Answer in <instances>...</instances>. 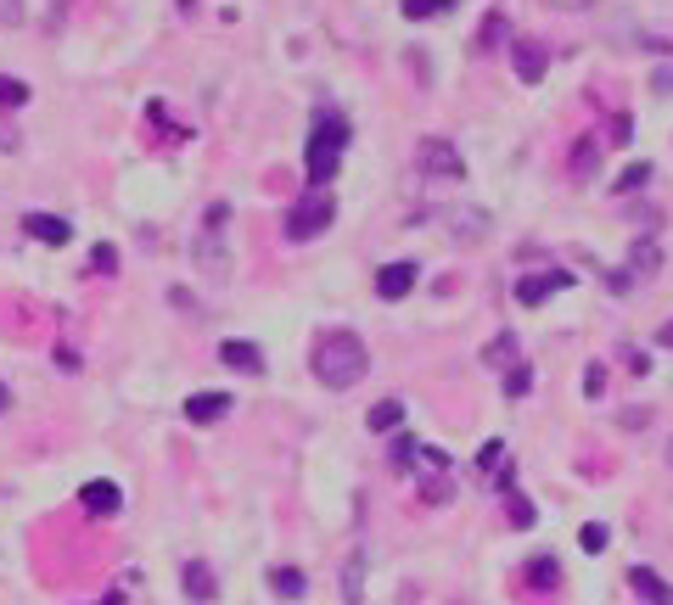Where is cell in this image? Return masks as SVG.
I'll return each mask as SVG.
<instances>
[{
	"label": "cell",
	"mask_w": 673,
	"mask_h": 605,
	"mask_svg": "<svg viewBox=\"0 0 673 605\" xmlns=\"http://www.w3.org/2000/svg\"><path fill=\"white\" fill-rule=\"evenodd\" d=\"M365 370H371V353H365V342H359L354 331H326V337L315 342V376H320V387L348 393V387H359V381H365Z\"/></svg>",
	"instance_id": "obj_1"
},
{
	"label": "cell",
	"mask_w": 673,
	"mask_h": 605,
	"mask_svg": "<svg viewBox=\"0 0 673 605\" xmlns=\"http://www.w3.org/2000/svg\"><path fill=\"white\" fill-rule=\"evenodd\" d=\"M343 152H348V118L315 113V129H309V141H303V174H309L315 191H326L331 174L343 169Z\"/></svg>",
	"instance_id": "obj_2"
},
{
	"label": "cell",
	"mask_w": 673,
	"mask_h": 605,
	"mask_svg": "<svg viewBox=\"0 0 673 605\" xmlns=\"http://www.w3.org/2000/svg\"><path fill=\"white\" fill-rule=\"evenodd\" d=\"M225 219H230V208H225V202H214V208H208V219H202V236H197V269L208 275V281H230Z\"/></svg>",
	"instance_id": "obj_3"
},
{
	"label": "cell",
	"mask_w": 673,
	"mask_h": 605,
	"mask_svg": "<svg viewBox=\"0 0 673 605\" xmlns=\"http://www.w3.org/2000/svg\"><path fill=\"white\" fill-rule=\"evenodd\" d=\"M337 219V202H331V191H303L298 202L287 208V236L292 241H315L320 230Z\"/></svg>",
	"instance_id": "obj_4"
},
{
	"label": "cell",
	"mask_w": 673,
	"mask_h": 605,
	"mask_svg": "<svg viewBox=\"0 0 673 605\" xmlns=\"http://www.w3.org/2000/svg\"><path fill=\"white\" fill-rule=\"evenodd\" d=\"M567 286H573V269H550V275H528V281H516V303H522V309H539L545 297L567 292Z\"/></svg>",
	"instance_id": "obj_5"
},
{
	"label": "cell",
	"mask_w": 673,
	"mask_h": 605,
	"mask_svg": "<svg viewBox=\"0 0 673 605\" xmlns=\"http://www.w3.org/2000/svg\"><path fill=\"white\" fill-rule=\"evenodd\" d=\"M416 163H421V174H438V180H460L466 174V163H460V152L449 141H421Z\"/></svg>",
	"instance_id": "obj_6"
},
{
	"label": "cell",
	"mask_w": 673,
	"mask_h": 605,
	"mask_svg": "<svg viewBox=\"0 0 673 605\" xmlns=\"http://www.w3.org/2000/svg\"><path fill=\"white\" fill-rule=\"evenodd\" d=\"M545 68H550V57H545V45L539 40H511V73L522 79V85H539Z\"/></svg>",
	"instance_id": "obj_7"
},
{
	"label": "cell",
	"mask_w": 673,
	"mask_h": 605,
	"mask_svg": "<svg viewBox=\"0 0 673 605\" xmlns=\"http://www.w3.org/2000/svg\"><path fill=\"white\" fill-rule=\"evenodd\" d=\"M79 505H85L90 516H118V505H124V493H118V482L96 477V482H85V488H79Z\"/></svg>",
	"instance_id": "obj_8"
},
{
	"label": "cell",
	"mask_w": 673,
	"mask_h": 605,
	"mask_svg": "<svg viewBox=\"0 0 673 605\" xmlns=\"http://www.w3.org/2000/svg\"><path fill=\"white\" fill-rule=\"evenodd\" d=\"M410 286H416V264H387V269H376V297H387V303L410 297Z\"/></svg>",
	"instance_id": "obj_9"
},
{
	"label": "cell",
	"mask_w": 673,
	"mask_h": 605,
	"mask_svg": "<svg viewBox=\"0 0 673 605\" xmlns=\"http://www.w3.org/2000/svg\"><path fill=\"white\" fill-rule=\"evenodd\" d=\"M629 583H634V594H640L645 605H673V589H668V577H657L651 566H634L629 572Z\"/></svg>",
	"instance_id": "obj_10"
},
{
	"label": "cell",
	"mask_w": 673,
	"mask_h": 605,
	"mask_svg": "<svg viewBox=\"0 0 673 605\" xmlns=\"http://www.w3.org/2000/svg\"><path fill=\"white\" fill-rule=\"evenodd\" d=\"M23 230H29L34 241H45V247H62V241L73 236L68 219H57V213H29V219H23Z\"/></svg>",
	"instance_id": "obj_11"
},
{
	"label": "cell",
	"mask_w": 673,
	"mask_h": 605,
	"mask_svg": "<svg viewBox=\"0 0 673 605\" xmlns=\"http://www.w3.org/2000/svg\"><path fill=\"white\" fill-rule=\"evenodd\" d=\"M219 359H225L230 370H247V376H258L264 370V353H258V342H219Z\"/></svg>",
	"instance_id": "obj_12"
},
{
	"label": "cell",
	"mask_w": 673,
	"mask_h": 605,
	"mask_svg": "<svg viewBox=\"0 0 673 605\" xmlns=\"http://www.w3.org/2000/svg\"><path fill=\"white\" fill-rule=\"evenodd\" d=\"M225 409H230V393H197V398H186V421L208 426V421H219Z\"/></svg>",
	"instance_id": "obj_13"
},
{
	"label": "cell",
	"mask_w": 673,
	"mask_h": 605,
	"mask_svg": "<svg viewBox=\"0 0 673 605\" xmlns=\"http://www.w3.org/2000/svg\"><path fill=\"white\" fill-rule=\"evenodd\" d=\"M219 594V583H214V572L202 561H186V600H197V605H208Z\"/></svg>",
	"instance_id": "obj_14"
},
{
	"label": "cell",
	"mask_w": 673,
	"mask_h": 605,
	"mask_svg": "<svg viewBox=\"0 0 673 605\" xmlns=\"http://www.w3.org/2000/svg\"><path fill=\"white\" fill-rule=\"evenodd\" d=\"M270 589L281 594V600H303V594H309V577H303L298 566H275V572H270Z\"/></svg>",
	"instance_id": "obj_15"
},
{
	"label": "cell",
	"mask_w": 673,
	"mask_h": 605,
	"mask_svg": "<svg viewBox=\"0 0 673 605\" xmlns=\"http://www.w3.org/2000/svg\"><path fill=\"white\" fill-rule=\"evenodd\" d=\"M629 269L634 275H651V269H662V247H657V236H640L629 247Z\"/></svg>",
	"instance_id": "obj_16"
},
{
	"label": "cell",
	"mask_w": 673,
	"mask_h": 605,
	"mask_svg": "<svg viewBox=\"0 0 673 605\" xmlns=\"http://www.w3.org/2000/svg\"><path fill=\"white\" fill-rule=\"evenodd\" d=\"M365 426H371V432H399V426H404V404H399V398H382V404L365 415Z\"/></svg>",
	"instance_id": "obj_17"
},
{
	"label": "cell",
	"mask_w": 673,
	"mask_h": 605,
	"mask_svg": "<svg viewBox=\"0 0 673 605\" xmlns=\"http://www.w3.org/2000/svg\"><path fill=\"white\" fill-rule=\"evenodd\" d=\"M343 600H365V549H354L348 555V566H343Z\"/></svg>",
	"instance_id": "obj_18"
},
{
	"label": "cell",
	"mask_w": 673,
	"mask_h": 605,
	"mask_svg": "<svg viewBox=\"0 0 673 605\" xmlns=\"http://www.w3.org/2000/svg\"><path fill=\"white\" fill-rule=\"evenodd\" d=\"M416 437H393V454H387V465H393V471H410V465H416Z\"/></svg>",
	"instance_id": "obj_19"
},
{
	"label": "cell",
	"mask_w": 673,
	"mask_h": 605,
	"mask_svg": "<svg viewBox=\"0 0 673 605\" xmlns=\"http://www.w3.org/2000/svg\"><path fill=\"white\" fill-rule=\"evenodd\" d=\"M511 353H516V337H511V331H505V337H494V342H488L483 365H494V370H500V365H511Z\"/></svg>",
	"instance_id": "obj_20"
},
{
	"label": "cell",
	"mask_w": 673,
	"mask_h": 605,
	"mask_svg": "<svg viewBox=\"0 0 673 605\" xmlns=\"http://www.w3.org/2000/svg\"><path fill=\"white\" fill-rule=\"evenodd\" d=\"M645 180H651V163H629V169L617 174V191H640Z\"/></svg>",
	"instance_id": "obj_21"
},
{
	"label": "cell",
	"mask_w": 673,
	"mask_h": 605,
	"mask_svg": "<svg viewBox=\"0 0 673 605\" xmlns=\"http://www.w3.org/2000/svg\"><path fill=\"white\" fill-rule=\"evenodd\" d=\"M533 387V370L528 365H511V376H505V398H522Z\"/></svg>",
	"instance_id": "obj_22"
},
{
	"label": "cell",
	"mask_w": 673,
	"mask_h": 605,
	"mask_svg": "<svg viewBox=\"0 0 673 605\" xmlns=\"http://www.w3.org/2000/svg\"><path fill=\"white\" fill-rule=\"evenodd\" d=\"M29 101V85L23 79H0V107H23Z\"/></svg>",
	"instance_id": "obj_23"
},
{
	"label": "cell",
	"mask_w": 673,
	"mask_h": 605,
	"mask_svg": "<svg viewBox=\"0 0 673 605\" xmlns=\"http://www.w3.org/2000/svg\"><path fill=\"white\" fill-rule=\"evenodd\" d=\"M528 583H533V589H556V561H533Z\"/></svg>",
	"instance_id": "obj_24"
},
{
	"label": "cell",
	"mask_w": 673,
	"mask_h": 605,
	"mask_svg": "<svg viewBox=\"0 0 673 605\" xmlns=\"http://www.w3.org/2000/svg\"><path fill=\"white\" fill-rule=\"evenodd\" d=\"M578 544H584L589 555H601V549H606V527H601V521H589L584 533H578Z\"/></svg>",
	"instance_id": "obj_25"
},
{
	"label": "cell",
	"mask_w": 673,
	"mask_h": 605,
	"mask_svg": "<svg viewBox=\"0 0 673 605\" xmlns=\"http://www.w3.org/2000/svg\"><path fill=\"white\" fill-rule=\"evenodd\" d=\"M573 174H595V141H578V152H573Z\"/></svg>",
	"instance_id": "obj_26"
},
{
	"label": "cell",
	"mask_w": 673,
	"mask_h": 605,
	"mask_svg": "<svg viewBox=\"0 0 673 605\" xmlns=\"http://www.w3.org/2000/svg\"><path fill=\"white\" fill-rule=\"evenodd\" d=\"M500 34H505V17L494 12V17L483 23V40H477V51H494V40H500Z\"/></svg>",
	"instance_id": "obj_27"
},
{
	"label": "cell",
	"mask_w": 673,
	"mask_h": 605,
	"mask_svg": "<svg viewBox=\"0 0 673 605\" xmlns=\"http://www.w3.org/2000/svg\"><path fill=\"white\" fill-rule=\"evenodd\" d=\"M449 0H404V17H432V12H444Z\"/></svg>",
	"instance_id": "obj_28"
},
{
	"label": "cell",
	"mask_w": 673,
	"mask_h": 605,
	"mask_svg": "<svg viewBox=\"0 0 673 605\" xmlns=\"http://www.w3.org/2000/svg\"><path fill=\"white\" fill-rule=\"evenodd\" d=\"M584 393H589V398H601V393H606V365H589V376H584Z\"/></svg>",
	"instance_id": "obj_29"
},
{
	"label": "cell",
	"mask_w": 673,
	"mask_h": 605,
	"mask_svg": "<svg viewBox=\"0 0 673 605\" xmlns=\"http://www.w3.org/2000/svg\"><path fill=\"white\" fill-rule=\"evenodd\" d=\"M0 23L17 29V23H23V0H0Z\"/></svg>",
	"instance_id": "obj_30"
},
{
	"label": "cell",
	"mask_w": 673,
	"mask_h": 605,
	"mask_svg": "<svg viewBox=\"0 0 673 605\" xmlns=\"http://www.w3.org/2000/svg\"><path fill=\"white\" fill-rule=\"evenodd\" d=\"M511 521H516V527H533V505L522 499V493L511 499Z\"/></svg>",
	"instance_id": "obj_31"
},
{
	"label": "cell",
	"mask_w": 673,
	"mask_h": 605,
	"mask_svg": "<svg viewBox=\"0 0 673 605\" xmlns=\"http://www.w3.org/2000/svg\"><path fill=\"white\" fill-rule=\"evenodd\" d=\"M629 118H612V135H606V141H612V146H629Z\"/></svg>",
	"instance_id": "obj_32"
},
{
	"label": "cell",
	"mask_w": 673,
	"mask_h": 605,
	"mask_svg": "<svg viewBox=\"0 0 673 605\" xmlns=\"http://www.w3.org/2000/svg\"><path fill=\"white\" fill-rule=\"evenodd\" d=\"M545 6H556V12H584V6H595V0H545Z\"/></svg>",
	"instance_id": "obj_33"
},
{
	"label": "cell",
	"mask_w": 673,
	"mask_h": 605,
	"mask_svg": "<svg viewBox=\"0 0 673 605\" xmlns=\"http://www.w3.org/2000/svg\"><path fill=\"white\" fill-rule=\"evenodd\" d=\"M113 264H118V253H113V247H96V269H101V275H107Z\"/></svg>",
	"instance_id": "obj_34"
},
{
	"label": "cell",
	"mask_w": 673,
	"mask_h": 605,
	"mask_svg": "<svg viewBox=\"0 0 673 605\" xmlns=\"http://www.w3.org/2000/svg\"><path fill=\"white\" fill-rule=\"evenodd\" d=\"M657 342H662V348H673V320H668V325H662V331H657Z\"/></svg>",
	"instance_id": "obj_35"
},
{
	"label": "cell",
	"mask_w": 673,
	"mask_h": 605,
	"mask_svg": "<svg viewBox=\"0 0 673 605\" xmlns=\"http://www.w3.org/2000/svg\"><path fill=\"white\" fill-rule=\"evenodd\" d=\"M6 404H12V393H6V381H0V409H6Z\"/></svg>",
	"instance_id": "obj_36"
},
{
	"label": "cell",
	"mask_w": 673,
	"mask_h": 605,
	"mask_svg": "<svg viewBox=\"0 0 673 605\" xmlns=\"http://www.w3.org/2000/svg\"><path fill=\"white\" fill-rule=\"evenodd\" d=\"M668 465H673V437H668Z\"/></svg>",
	"instance_id": "obj_37"
}]
</instances>
